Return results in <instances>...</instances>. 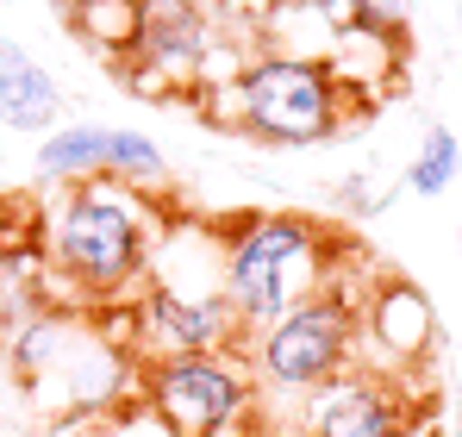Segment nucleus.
I'll list each match as a JSON object with an SVG mask.
<instances>
[{
	"label": "nucleus",
	"instance_id": "obj_8",
	"mask_svg": "<svg viewBox=\"0 0 462 437\" xmlns=\"http://www.w3.org/2000/svg\"><path fill=\"white\" fill-rule=\"evenodd\" d=\"M213 44H219V25L200 0H144V32L125 63V81L138 94H162V100L194 94Z\"/></svg>",
	"mask_w": 462,
	"mask_h": 437
},
{
	"label": "nucleus",
	"instance_id": "obj_12",
	"mask_svg": "<svg viewBox=\"0 0 462 437\" xmlns=\"http://www.w3.org/2000/svg\"><path fill=\"white\" fill-rule=\"evenodd\" d=\"M106 175V126L100 119H63L51 138H38V181L76 188Z\"/></svg>",
	"mask_w": 462,
	"mask_h": 437
},
{
	"label": "nucleus",
	"instance_id": "obj_5",
	"mask_svg": "<svg viewBox=\"0 0 462 437\" xmlns=\"http://www.w3.org/2000/svg\"><path fill=\"white\" fill-rule=\"evenodd\" d=\"M138 406L169 437H263L244 350H200L138 363Z\"/></svg>",
	"mask_w": 462,
	"mask_h": 437
},
{
	"label": "nucleus",
	"instance_id": "obj_11",
	"mask_svg": "<svg viewBox=\"0 0 462 437\" xmlns=\"http://www.w3.org/2000/svg\"><path fill=\"white\" fill-rule=\"evenodd\" d=\"M63 19L106 70H125L138 51V32H144V0H69Z\"/></svg>",
	"mask_w": 462,
	"mask_h": 437
},
{
	"label": "nucleus",
	"instance_id": "obj_1",
	"mask_svg": "<svg viewBox=\"0 0 462 437\" xmlns=\"http://www.w3.org/2000/svg\"><path fill=\"white\" fill-rule=\"evenodd\" d=\"M162 231H169V213L144 188H125L113 175L76 181L57 194V207H44V231H38L44 288H69L94 306H125L151 275Z\"/></svg>",
	"mask_w": 462,
	"mask_h": 437
},
{
	"label": "nucleus",
	"instance_id": "obj_13",
	"mask_svg": "<svg viewBox=\"0 0 462 437\" xmlns=\"http://www.w3.org/2000/svg\"><path fill=\"white\" fill-rule=\"evenodd\" d=\"M457 175H462V138L444 119H431V126L419 132L412 156H406V169H400V188L419 194V200H444V194L457 188Z\"/></svg>",
	"mask_w": 462,
	"mask_h": 437
},
{
	"label": "nucleus",
	"instance_id": "obj_4",
	"mask_svg": "<svg viewBox=\"0 0 462 437\" xmlns=\"http://www.w3.org/2000/svg\"><path fill=\"white\" fill-rule=\"evenodd\" d=\"M375 107V100H369ZM363 119V94H350L325 57L256 51L237 75V132L275 150H307Z\"/></svg>",
	"mask_w": 462,
	"mask_h": 437
},
{
	"label": "nucleus",
	"instance_id": "obj_3",
	"mask_svg": "<svg viewBox=\"0 0 462 437\" xmlns=\"http://www.w3.org/2000/svg\"><path fill=\"white\" fill-rule=\"evenodd\" d=\"M350 256H356V244L344 250L331 288L300 300L288 319L263 325L244 344V363H250V381H256V406L307 400L325 381H337V375H350L363 363V293H350Z\"/></svg>",
	"mask_w": 462,
	"mask_h": 437
},
{
	"label": "nucleus",
	"instance_id": "obj_9",
	"mask_svg": "<svg viewBox=\"0 0 462 437\" xmlns=\"http://www.w3.org/2000/svg\"><path fill=\"white\" fill-rule=\"evenodd\" d=\"M363 344L375 350L369 363L382 368H419L438 344V306L431 293L406 275H387L363 300Z\"/></svg>",
	"mask_w": 462,
	"mask_h": 437
},
{
	"label": "nucleus",
	"instance_id": "obj_14",
	"mask_svg": "<svg viewBox=\"0 0 462 437\" xmlns=\"http://www.w3.org/2000/svg\"><path fill=\"white\" fill-rule=\"evenodd\" d=\"M106 175L125 181V188L156 194V188L169 181V156H162V144H156L151 132H138V126H106Z\"/></svg>",
	"mask_w": 462,
	"mask_h": 437
},
{
	"label": "nucleus",
	"instance_id": "obj_6",
	"mask_svg": "<svg viewBox=\"0 0 462 437\" xmlns=\"http://www.w3.org/2000/svg\"><path fill=\"white\" fill-rule=\"evenodd\" d=\"M132 363H162V357H200V350H244V319L226 300V288H175V282H144L138 300H125V325H100Z\"/></svg>",
	"mask_w": 462,
	"mask_h": 437
},
{
	"label": "nucleus",
	"instance_id": "obj_15",
	"mask_svg": "<svg viewBox=\"0 0 462 437\" xmlns=\"http://www.w3.org/2000/svg\"><path fill=\"white\" fill-rule=\"evenodd\" d=\"M344 25L387 38V44H406L412 38V0H344Z\"/></svg>",
	"mask_w": 462,
	"mask_h": 437
},
{
	"label": "nucleus",
	"instance_id": "obj_2",
	"mask_svg": "<svg viewBox=\"0 0 462 437\" xmlns=\"http://www.w3.org/2000/svg\"><path fill=\"white\" fill-rule=\"evenodd\" d=\"M350 237H337L325 218L294 213V207H263L219 225V269H226V300L244 319V344L288 319L300 300L331 288Z\"/></svg>",
	"mask_w": 462,
	"mask_h": 437
},
{
	"label": "nucleus",
	"instance_id": "obj_7",
	"mask_svg": "<svg viewBox=\"0 0 462 437\" xmlns=\"http://www.w3.org/2000/svg\"><path fill=\"white\" fill-rule=\"evenodd\" d=\"M300 437H419V375L356 363L300 400Z\"/></svg>",
	"mask_w": 462,
	"mask_h": 437
},
{
	"label": "nucleus",
	"instance_id": "obj_16",
	"mask_svg": "<svg viewBox=\"0 0 462 437\" xmlns=\"http://www.w3.org/2000/svg\"><path fill=\"white\" fill-rule=\"evenodd\" d=\"M450 6H457V32H462V0H450Z\"/></svg>",
	"mask_w": 462,
	"mask_h": 437
},
{
	"label": "nucleus",
	"instance_id": "obj_10",
	"mask_svg": "<svg viewBox=\"0 0 462 437\" xmlns=\"http://www.w3.org/2000/svg\"><path fill=\"white\" fill-rule=\"evenodd\" d=\"M63 113H69V100H63L57 75L44 70L19 38H0V126L51 138L63 126Z\"/></svg>",
	"mask_w": 462,
	"mask_h": 437
}]
</instances>
